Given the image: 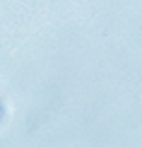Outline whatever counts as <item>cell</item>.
Listing matches in <instances>:
<instances>
[{"mask_svg":"<svg viewBox=\"0 0 142 147\" xmlns=\"http://www.w3.org/2000/svg\"><path fill=\"white\" fill-rule=\"evenodd\" d=\"M3 113H5V106H3V101H0V121H3Z\"/></svg>","mask_w":142,"mask_h":147,"instance_id":"cell-1","label":"cell"}]
</instances>
